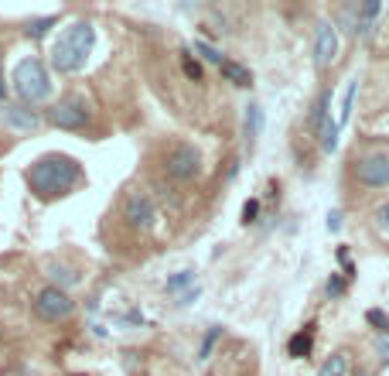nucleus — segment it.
Returning a JSON list of instances; mask_svg holds the SVG:
<instances>
[{
    "label": "nucleus",
    "mask_w": 389,
    "mask_h": 376,
    "mask_svg": "<svg viewBox=\"0 0 389 376\" xmlns=\"http://www.w3.org/2000/svg\"><path fill=\"white\" fill-rule=\"evenodd\" d=\"M335 55H338V31H335V25L321 21V25L314 27V65H318V69H328V65L335 62Z\"/></svg>",
    "instance_id": "nucleus-8"
},
{
    "label": "nucleus",
    "mask_w": 389,
    "mask_h": 376,
    "mask_svg": "<svg viewBox=\"0 0 389 376\" xmlns=\"http://www.w3.org/2000/svg\"><path fill=\"white\" fill-rule=\"evenodd\" d=\"M311 346H314V332H311V328H304V332L290 335V342H287V356H290V359H308V356H311Z\"/></svg>",
    "instance_id": "nucleus-11"
},
{
    "label": "nucleus",
    "mask_w": 389,
    "mask_h": 376,
    "mask_svg": "<svg viewBox=\"0 0 389 376\" xmlns=\"http://www.w3.org/2000/svg\"><path fill=\"white\" fill-rule=\"evenodd\" d=\"M55 25H58V18H34V21H27L25 34H27V38H34V41H38V38H45V34H48V31H52Z\"/></svg>",
    "instance_id": "nucleus-18"
},
{
    "label": "nucleus",
    "mask_w": 389,
    "mask_h": 376,
    "mask_svg": "<svg viewBox=\"0 0 389 376\" xmlns=\"http://www.w3.org/2000/svg\"><path fill=\"white\" fill-rule=\"evenodd\" d=\"M328 107H332V93H321L318 103H314V109H311V120H308V123H311V127H321V120L328 116Z\"/></svg>",
    "instance_id": "nucleus-19"
},
{
    "label": "nucleus",
    "mask_w": 389,
    "mask_h": 376,
    "mask_svg": "<svg viewBox=\"0 0 389 376\" xmlns=\"http://www.w3.org/2000/svg\"><path fill=\"white\" fill-rule=\"evenodd\" d=\"M34 315L45 318V322L69 318V315H72V297L65 295L62 288H41L38 297H34Z\"/></svg>",
    "instance_id": "nucleus-5"
},
{
    "label": "nucleus",
    "mask_w": 389,
    "mask_h": 376,
    "mask_svg": "<svg viewBox=\"0 0 389 376\" xmlns=\"http://www.w3.org/2000/svg\"><path fill=\"white\" fill-rule=\"evenodd\" d=\"M191 281H195V274H191V270H182V274H175V277L168 281V291H182V288H188Z\"/></svg>",
    "instance_id": "nucleus-21"
},
{
    "label": "nucleus",
    "mask_w": 389,
    "mask_h": 376,
    "mask_svg": "<svg viewBox=\"0 0 389 376\" xmlns=\"http://www.w3.org/2000/svg\"><path fill=\"white\" fill-rule=\"evenodd\" d=\"M348 373V352H335L321 370H318V376H345Z\"/></svg>",
    "instance_id": "nucleus-17"
},
{
    "label": "nucleus",
    "mask_w": 389,
    "mask_h": 376,
    "mask_svg": "<svg viewBox=\"0 0 389 376\" xmlns=\"http://www.w3.org/2000/svg\"><path fill=\"white\" fill-rule=\"evenodd\" d=\"M0 123L7 127V130H14V134H34L38 127H41V120H38V113L25 103H0Z\"/></svg>",
    "instance_id": "nucleus-6"
},
{
    "label": "nucleus",
    "mask_w": 389,
    "mask_h": 376,
    "mask_svg": "<svg viewBox=\"0 0 389 376\" xmlns=\"http://www.w3.org/2000/svg\"><path fill=\"white\" fill-rule=\"evenodd\" d=\"M318 130H321V151H328V154H332V151L338 147V120H332V113H328V116L321 120V127H318Z\"/></svg>",
    "instance_id": "nucleus-14"
},
{
    "label": "nucleus",
    "mask_w": 389,
    "mask_h": 376,
    "mask_svg": "<svg viewBox=\"0 0 389 376\" xmlns=\"http://www.w3.org/2000/svg\"><path fill=\"white\" fill-rule=\"evenodd\" d=\"M243 130H246V140H250V144H257V137L263 134V109H259V103H250V107H246Z\"/></svg>",
    "instance_id": "nucleus-13"
},
{
    "label": "nucleus",
    "mask_w": 389,
    "mask_h": 376,
    "mask_svg": "<svg viewBox=\"0 0 389 376\" xmlns=\"http://www.w3.org/2000/svg\"><path fill=\"white\" fill-rule=\"evenodd\" d=\"M195 52L202 55V58H208V62H215V65H222V62H226V58H222V55L215 52L212 45H205V41H195Z\"/></svg>",
    "instance_id": "nucleus-22"
},
{
    "label": "nucleus",
    "mask_w": 389,
    "mask_h": 376,
    "mask_svg": "<svg viewBox=\"0 0 389 376\" xmlns=\"http://www.w3.org/2000/svg\"><path fill=\"white\" fill-rule=\"evenodd\" d=\"M386 127H389V120H386Z\"/></svg>",
    "instance_id": "nucleus-31"
},
{
    "label": "nucleus",
    "mask_w": 389,
    "mask_h": 376,
    "mask_svg": "<svg viewBox=\"0 0 389 376\" xmlns=\"http://www.w3.org/2000/svg\"><path fill=\"white\" fill-rule=\"evenodd\" d=\"M219 332H222V328H208V335H205V342H202V352H198V359H208V352H212V346H215Z\"/></svg>",
    "instance_id": "nucleus-24"
},
{
    "label": "nucleus",
    "mask_w": 389,
    "mask_h": 376,
    "mask_svg": "<svg viewBox=\"0 0 389 376\" xmlns=\"http://www.w3.org/2000/svg\"><path fill=\"white\" fill-rule=\"evenodd\" d=\"M365 322L376 325L379 332H386V335H389V315H386V311H379V308H369V311H365Z\"/></svg>",
    "instance_id": "nucleus-20"
},
{
    "label": "nucleus",
    "mask_w": 389,
    "mask_h": 376,
    "mask_svg": "<svg viewBox=\"0 0 389 376\" xmlns=\"http://www.w3.org/2000/svg\"><path fill=\"white\" fill-rule=\"evenodd\" d=\"M48 123L58 130H82L89 123V107L82 100H65L55 109H48Z\"/></svg>",
    "instance_id": "nucleus-7"
},
{
    "label": "nucleus",
    "mask_w": 389,
    "mask_h": 376,
    "mask_svg": "<svg viewBox=\"0 0 389 376\" xmlns=\"http://www.w3.org/2000/svg\"><path fill=\"white\" fill-rule=\"evenodd\" d=\"M379 356H383V363H389V335L383 339V346H379Z\"/></svg>",
    "instance_id": "nucleus-29"
},
{
    "label": "nucleus",
    "mask_w": 389,
    "mask_h": 376,
    "mask_svg": "<svg viewBox=\"0 0 389 376\" xmlns=\"http://www.w3.org/2000/svg\"><path fill=\"white\" fill-rule=\"evenodd\" d=\"M376 226H379V229H386V233H389V202H386V206H379V209H376Z\"/></svg>",
    "instance_id": "nucleus-27"
},
{
    "label": "nucleus",
    "mask_w": 389,
    "mask_h": 376,
    "mask_svg": "<svg viewBox=\"0 0 389 376\" xmlns=\"http://www.w3.org/2000/svg\"><path fill=\"white\" fill-rule=\"evenodd\" d=\"M379 4L376 0H365V4H359V21H355V34H362V38H369L372 34V21L379 18Z\"/></svg>",
    "instance_id": "nucleus-12"
},
{
    "label": "nucleus",
    "mask_w": 389,
    "mask_h": 376,
    "mask_svg": "<svg viewBox=\"0 0 389 376\" xmlns=\"http://www.w3.org/2000/svg\"><path fill=\"white\" fill-rule=\"evenodd\" d=\"M325 288H328V295H332V297L345 295V277H335V274H332V277H328V284H325Z\"/></svg>",
    "instance_id": "nucleus-25"
},
{
    "label": "nucleus",
    "mask_w": 389,
    "mask_h": 376,
    "mask_svg": "<svg viewBox=\"0 0 389 376\" xmlns=\"http://www.w3.org/2000/svg\"><path fill=\"white\" fill-rule=\"evenodd\" d=\"M182 69H184V76H188V79H202V65H198L195 58H188V55H184Z\"/></svg>",
    "instance_id": "nucleus-23"
},
{
    "label": "nucleus",
    "mask_w": 389,
    "mask_h": 376,
    "mask_svg": "<svg viewBox=\"0 0 389 376\" xmlns=\"http://www.w3.org/2000/svg\"><path fill=\"white\" fill-rule=\"evenodd\" d=\"M0 96H4V76H0Z\"/></svg>",
    "instance_id": "nucleus-30"
},
{
    "label": "nucleus",
    "mask_w": 389,
    "mask_h": 376,
    "mask_svg": "<svg viewBox=\"0 0 389 376\" xmlns=\"http://www.w3.org/2000/svg\"><path fill=\"white\" fill-rule=\"evenodd\" d=\"M355 175L365 188H386L389 185V158L386 154H372L365 161L355 164Z\"/></svg>",
    "instance_id": "nucleus-9"
},
{
    "label": "nucleus",
    "mask_w": 389,
    "mask_h": 376,
    "mask_svg": "<svg viewBox=\"0 0 389 376\" xmlns=\"http://www.w3.org/2000/svg\"><path fill=\"white\" fill-rule=\"evenodd\" d=\"M96 31L89 21H72L58 34V41L52 45V65L55 72H79L86 65V58L93 52Z\"/></svg>",
    "instance_id": "nucleus-2"
},
{
    "label": "nucleus",
    "mask_w": 389,
    "mask_h": 376,
    "mask_svg": "<svg viewBox=\"0 0 389 376\" xmlns=\"http://www.w3.org/2000/svg\"><path fill=\"white\" fill-rule=\"evenodd\" d=\"M164 168H168V175H171V178L188 182V178H195V175H198V168H202V154H198L191 144H171V151H168V158H164Z\"/></svg>",
    "instance_id": "nucleus-4"
},
{
    "label": "nucleus",
    "mask_w": 389,
    "mask_h": 376,
    "mask_svg": "<svg viewBox=\"0 0 389 376\" xmlns=\"http://www.w3.org/2000/svg\"><path fill=\"white\" fill-rule=\"evenodd\" d=\"M123 219H127L130 226H137V229H147V226L154 222V202H151V195H144V192H133V195H127Z\"/></svg>",
    "instance_id": "nucleus-10"
},
{
    "label": "nucleus",
    "mask_w": 389,
    "mask_h": 376,
    "mask_svg": "<svg viewBox=\"0 0 389 376\" xmlns=\"http://www.w3.org/2000/svg\"><path fill=\"white\" fill-rule=\"evenodd\" d=\"M257 213H259V202H257V199H250V202L243 206V222H253Z\"/></svg>",
    "instance_id": "nucleus-26"
},
{
    "label": "nucleus",
    "mask_w": 389,
    "mask_h": 376,
    "mask_svg": "<svg viewBox=\"0 0 389 376\" xmlns=\"http://www.w3.org/2000/svg\"><path fill=\"white\" fill-rule=\"evenodd\" d=\"M14 89L25 103H41L52 96V79L41 58H25L14 65Z\"/></svg>",
    "instance_id": "nucleus-3"
},
{
    "label": "nucleus",
    "mask_w": 389,
    "mask_h": 376,
    "mask_svg": "<svg viewBox=\"0 0 389 376\" xmlns=\"http://www.w3.org/2000/svg\"><path fill=\"white\" fill-rule=\"evenodd\" d=\"M338 226H341V213H332V215H328V229L335 233Z\"/></svg>",
    "instance_id": "nucleus-28"
},
{
    "label": "nucleus",
    "mask_w": 389,
    "mask_h": 376,
    "mask_svg": "<svg viewBox=\"0 0 389 376\" xmlns=\"http://www.w3.org/2000/svg\"><path fill=\"white\" fill-rule=\"evenodd\" d=\"M355 93H359V79H352L348 86H345L341 109H338V127H341V123H348V116H352V107H355Z\"/></svg>",
    "instance_id": "nucleus-16"
},
{
    "label": "nucleus",
    "mask_w": 389,
    "mask_h": 376,
    "mask_svg": "<svg viewBox=\"0 0 389 376\" xmlns=\"http://www.w3.org/2000/svg\"><path fill=\"white\" fill-rule=\"evenodd\" d=\"M219 69H222V76H226V79L233 82V86H250V82H253V76H250V69H243L239 62H222Z\"/></svg>",
    "instance_id": "nucleus-15"
},
{
    "label": "nucleus",
    "mask_w": 389,
    "mask_h": 376,
    "mask_svg": "<svg viewBox=\"0 0 389 376\" xmlns=\"http://www.w3.org/2000/svg\"><path fill=\"white\" fill-rule=\"evenodd\" d=\"M79 182V161L69 154H45L27 168V185L38 199L65 195Z\"/></svg>",
    "instance_id": "nucleus-1"
}]
</instances>
